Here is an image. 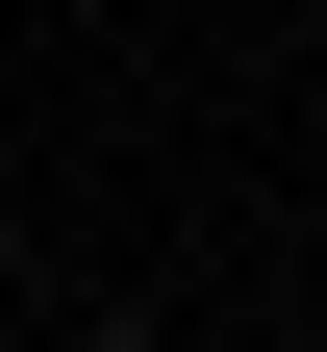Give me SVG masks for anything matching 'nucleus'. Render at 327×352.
I'll list each match as a JSON object with an SVG mask.
<instances>
[{"instance_id":"obj_1","label":"nucleus","mask_w":327,"mask_h":352,"mask_svg":"<svg viewBox=\"0 0 327 352\" xmlns=\"http://www.w3.org/2000/svg\"><path fill=\"white\" fill-rule=\"evenodd\" d=\"M76 352H151V327H76Z\"/></svg>"}]
</instances>
